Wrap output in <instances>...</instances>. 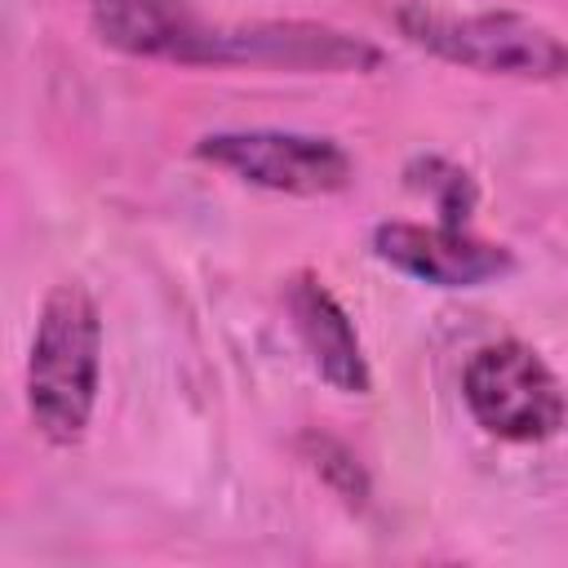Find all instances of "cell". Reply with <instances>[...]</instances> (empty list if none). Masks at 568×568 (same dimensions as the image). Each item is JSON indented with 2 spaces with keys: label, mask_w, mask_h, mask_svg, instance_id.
I'll use <instances>...</instances> for the list:
<instances>
[{
  "label": "cell",
  "mask_w": 568,
  "mask_h": 568,
  "mask_svg": "<svg viewBox=\"0 0 568 568\" xmlns=\"http://www.w3.org/2000/svg\"><path fill=\"white\" fill-rule=\"evenodd\" d=\"M89 27L124 58L195 67L209 18L191 0H89Z\"/></svg>",
  "instance_id": "obj_8"
},
{
  "label": "cell",
  "mask_w": 568,
  "mask_h": 568,
  "mask_svg": "<svg viewBox=\"0 0 568 568\" xmlns=\"http://www.w3.org/2000/svg\"><path fill=\"white\" fill-rule=\"evenodd\" d=\"M373 257L390 271L430 284V288H479L515 271V257L506 244L479 240L466 226H422V222H382L368 240Z\"/></svg>",
  "instance_id": "obj_6"
},
{
  "label": "cell",
  "mask_w": 568,
  "mask_h": 568,
  "mask_svg": "<svg viewBox=\"0 0 568 568\" xmlns=\"http://www.w3.org/2000/svg\"><path fill=\"white\" fill-rule=\"evenodd\" d=\"M404 182L417 195H426L439 209V222H448V226H466V217L475 213V200H479L475 178L462 164L444 160V155H417V160H408Z\"/></svg>",
  "instance_id": "obj_9"
},
{
  "label": "cell",
  "mask_w": 568,
  "mask_h": 568,
  "mask_svg": "<svg viewBox=\"0 0 568 568\" xmlns=\"http://www.w3.org/2000/svg\"><path fill=\"white\" fill-rule=\"evenodd\" d=\"M102 386V315L84 284L62 280L44 293L31 355H27V413L31 426L71 448L93 422Z\"/></svg>",
  "instance_id": "obj_1"
},
{
  "label": "cell",
  "mask_w": 568,
  "mask_h": 568,
  "mask_svg": "<svg viewBox=\"0 0 568 568\" xmlns=\"http://www.w3.org/2000/svg\"><path fill=\"white\" fill-rule=\"evenodd\" d=\"M284 306L293 320V333L302 342V351L311 355V368L337 390V395H368L373 390V373L359 346V333L346 315V306L333 297V288L302 271L284 284Z\"/></svg>",
  "instance_id": "obj_7"
},
{
  "label": "cell",
  "mask_w": 568,
  "mask_h": 568,
  "mask_svg": "<svg viewBox=\"0 0 568 568\" xmlns=\"http://www.w3.org/2000/svg\"><path fill=\"white\" fill-rule=\"evenodd\" d=\"M302 444L311 448V466L328 479V488H333L342 501H351V506H364V501H368V475H364V466L355 462V453H351L346 444L324 439V435H306Z\"/></svg>",
  "instance_id": "obj_10"
},
{
  "label": "cell",
  "mask_w": 568,
  "mask_h": 568,
  "mask_svg": "<svg viewBox=\"0 0 568 568\" xmlns=\"http://www.w3.org/2000/svg\"><path fill=\"white\" fill-rule=\"evenodd\" d=\"M195 160L275 195H337L355 178V160L342 142L293 129L204 133L195 142Z\"/></svg>",
  "instance_id": "obj_4"
},
{
  "label": "cell",
  "mask_w": 568,
  "mask_h": 568,
  "mask_svg": "<svg viewBox=\"0 0 568 568\" xmlns=\"http://www.w3.org/2000/svg\"><path fill=\"white\" fill-rule=\"evenodd\" d=\"M462 399L475 426L506 444H541L568 426V390L524 342H488L466 359Z\"/></svg>",
  "instance_id": "obj_3"
},
{
  "label": "cell",
  "mask_w": 568,
  "mask_h": 568,
  "mask_svg": "<svg viewBox=\"0 0 568 568\" xmlns=\"http://www.w3.org/2000/svg\"><path fill=\"white\" fill-rule=\"evenodd\" d=\"M195 67H271V71H377L382 49L328 22L266 18V22H209Z\"/></svg>",
  "instance_id": "obj_5"
},
{
  "label": "cell",
  "mask_w": 568,
  "mask_h": 568,
  "mask_svg": "<svg viewBox=\"0 0 568 568\" xmlns=\"http://www.w3.org/2000/svg\"><path fill=\"white\" fill-rule=\"evenodd\" d=\"M395 31L413 49L462 71L510 80H568V40L510 9L457 13L430 0H404L395 9Z\"/></svg>",
  "instance_id": "obj_2"
}]
</instances>
